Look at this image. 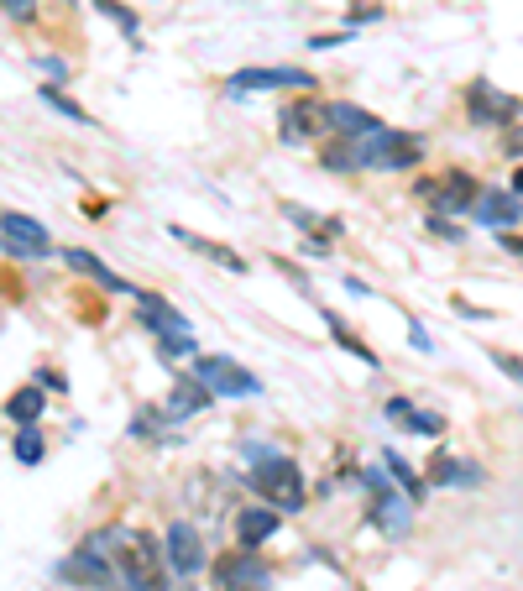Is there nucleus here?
Segmentation results:
<instances>
[{"label": "nucleus", "instance_id": "nucleus-1", "mask_svg": "<svg viewBox=\"0 0 523 591\" xmlns=\"http://www.w3.org/2000/svg\"><path fill=\"white\" fill-rule=\"evenodd\" d=\"M351 147H356V173H408V168H419V157H424V136L414 131H398V126H377L367 136H351Z\"/></svg>", "mask_w": 523, "mask_h": 591}, {"label": "nucleus", "instance_id": "nucleus-2", "mask_svg": "<svg viewBox=\"0 0 523 591\" xmlns=\"http://www.w3.org/2000/svg\"><path fill=\"white\" fill-rule=\"evenodd\" d=\"M246 482H252V492L262 497L267 508L278 513H299L309 497H304V471L293 456H278V450H267L262 461H252V471H246Z\"/></svg>", "mask_w": 523, "mask_h": 591}, {"label": "nucleus", "instance_id": "nucleus-3", "mask_svg": "<svg viewBox=\"0 0 523 591\" xmlns=\"http://www.w3.org/2000/svg\"><path fill=\"white\" fill-rule=\"evenodd\" d=\"M367 487H372V524L382 534H408V524H414V497L408 492H393V471L388 466H367Z\"/></svg>", "mask_w": 523, "mask_h": 591}, {"label": "nucleus", "instance_id": "nucleus-4", "mask_svg": "<svg viewBox=\"0 0 523 591\" xmlns=\"http://www.w3.org/2000/svg\"><path fill=\"white\" fill-rule=\"evenodd\" d=\"M414 194L429 204V215H461V210H471V204H476L482 184H476L466 168H450V173H440V178H419Z\"/></svg>", "mask_w": 523, "mask_h": 591}, {"label": "nucleus", "instance_id": "nucleus-5", "mask_svg": "<svg viewBox=\"0 0 523 591\" xmlns=\"http://www.w3.org/2000/svg\"><path fill=\"white\" fill-rule=\"evenodd\" d=\"M194 377L215 398H252V393H262V382L252 377V367H241V361H231V356H194Z\"/></svg>", "mask_w": 523, "mask_h": 591}, {"label": "nucleus", "instance_id": "nucleus-6", "mask_svg": "<svg viewBox=\"0 0 523 591\" xmlns=\"http://www.w3.org/2000/svg\"><path fill=\"white\" fill-rule=\"evenodd\" d=\"M0 246H6L11 257H48L53 236H48V225H42V220L21 215V210H6V215H0Z\"/></svg>", "mask_w": 523, "mask_h": 591}, {"label": "nucleus", "instance_id": "nucleus-7", "mask_svg": "<svg viewBox=\"0 0 523 591\" xmlns=\"http://www.w3.org/2000/svg\"><path fill=\"white\" fill-rule=\"evenodd\" d=\"M518 116V100L503 95V89H492L487 79H471L466 84V121L471 126H513Z\"/></svg>", "mask_w": 523, "mask_h": 591}, {"label": "nucleus", "instance_id": "nucleus-8", "mask_svg": "<svg viewBox=\"0 0 523 591\" xmlns=\"http://www.w3.org/2000/svg\"><path fill=\"white\" fill-rule=\"evenodd\" d=\"M267 565L257 560V550H241L236 555H220L215 560V591H267Z\"/></svg>", "mask_w": 523, "mask_h": 591}, {"label": "nucleus", "instance_id": "nucleus-9", "mask_svg": "<svg viewBox=\"0 0 523 591\" xmlns=\"http://www.w3.org/2000/svg\"><path fill=\"white\" fill-rule=\"evenodd\" d=\"M58 576H63V581H74V586L110 591V586H116V576H121V565H110V555H100L95 544H79V550L58 565Z\"/></svg>", "mask_w": 523, "mask_h": 591}, {"label": "nucleus", "instance_id": "nucleus-10", "mask_svg": "<svg viewBox=\"0 0 523 591\" xmlns=\"http://www.w3.org/2000/svg\"><path fill=\"white\" fill-rule=\"evenodd\" d=\"M278 126H283L278 136H283L288 147H304V142H314L320 131H330V105L304 95V100H293V105L283 110V121H278Z\"/></svg>", "mask_w": 523, "mask_h": 591}, {"label": "nucleus", "instance_id": "nucleus-11", "mask_svg": "<svg viewBox=\"0 0 523 591\" xmlns=\"http://www.w3.org/2000/svg\"><path fill=\"white\" fill-rule=\"evenodd\" d=\"M163 555H168V565H173L178 576H199V571H204V539H199V529L189 524V518L168 524V534H163Z\"/></svg>", "mask_w": 523, "mask_h": 591}, {"label": "nucleus", "instance_id": "nucleus-12", "mask_svg": "<svg viewBox=\"0 0 523 591\" xmlns=\"http://www.w3.org/2000/svg\"><path fill=\"white\" fill-rule=\"evenodd\" d=\"M246 89H314V74H304V68H241V74H231V95H246Z\"/></svg>", "mask_w": 523, "mask_h": 591}, {"label": "nucleus", "instance_id": "nucleus-13", "mask_svg": "<svg viewBox=\"0 0 523 591\" xmlns=\"http://www.w3.org/2000/svg\"><path fill=\"white\" fill-rule=\"evenodd\" d=\"M471 215L482 220V225H492V231H513V225L523 220V199L508 189H482L476 194V204H471Z\"/></svg>", "mask_w": 523, "mask_h": 591}, {"label": "nucleus", "instance_id": "nucleus-14", "mask_svg": "<svg viewBox=\"0 0 523 591\" xmlns=\"http://www.w3.org/2000/svg\"><path fill=\"white\" fill-rule=\"evenodd\" d=\"M131 299H136V309H142V325H147L152 335H189V320H184V314H178V309L163 299V293L136 288Z\"/></svg>", "mask_w": 523, "mask_h": 591}, {"label": "nucleus", "instance_id": "nucleus-15", "mask_svg": "<svg viewBox=\"0 0 523 591\" xmlns=\"http://www.w3.org/2000/svg\"><path fill=\"white\" fill-rule=\"evenodd\" d=\"M278 524H283V513L267 508V503L241 508L236 513V544H241V550H257V544H267L272 534H278Z\"/></svg>", "mask_w": 523, "mask_h": 591}, {"label": "nucleus", "instance_id": "nucleus-16", "mask_svg": "<svg viewBox=\"0 0 523 591\" xmlns=\"http://www.w3.org/2000/svg\"><path fill=\"white\" fill-rule=\"evenodd\" d=\"M210 398H215V393L204 388L194 372H184V377H173V393H168V408H163V414H168V419H194L199 408H210Z\"/></svg>", "mask_w": 523, "mask_h": 591}, {"label": "nucleus", "instance_id": "nucleus-17", "mask_svg": "<svg viewBox=\"0 0 523 591\" xmlns=\"http://www.w3.org/2000/svg\"><path fill=\"white\" fill-rule=\"evenodd\" d=\"M482 482H487V471L461 461V456H435L429 461V487H482Z\"/></svg>", "mask_w": 523, "mask_h": 591}, {"label": "nucleus", "instance_id": "nucleus-18", "mask_svg": "<svg viewBox=\"0 0 523 591\" xmlns=\"http://www.w3.org/2000/svg\"><path fill=\"white\" fill-rule=\"evenodd\" d=\"M63 262L74 267V272H84V278H95V283H100L105 293H136V288H131V283L121 278V272H110V267H105V262H100L95 252H63Z\"/></svg>", "mask_w": 523, "mask_h": 591}, {"label": "nucleus", "instance_id": "nucleus-19", "mask_svg": "<svg viewBox=\"0 0 523 591\" xmlns=\"http://www.w3.org/2000/svg\"><path fill=\"white\" fill-rule=\"evenodd\" d=\"M42 408H48V398H42V382H32V388H16V393L6 398V419H11L16 429H27V424L42 419Z\"/></svg>", "mask_w": 523, "mask_h": 591}, {"label": "nucleus", "instance_id": "nucleus-20", "mask_svg": "<svg viewBox=\"0 0 523 591\" xmlns=\"http://www.w3.org/2000/svg\"><path fill=\"white\" fill-rule=\"evenodd\" d=\"M377 126H382V121L367 116L361 105H346V100L330 105V131H335V136H367V131H377Z\"/></svg>", "mask_w": 523, "mask_h": 591}, {"label": "nucleus", "instance_id": "nucleus-21", "mask_svg": "<svg viewBox=\"0 0 523 591\" xmlns=\"http://www.w3.org/2000/svg\"><path fill=\"white\" fill-rule=\"evenodd\" d=\"M173 236L184 241V246H194L199 257H210V262H220L225 272H246V257H236L231 246H220V241H204V236H194V231H184V225H173Z\"/></svg>", "mask_w": 523, "mask_h": 591}, {"label": "nucleus", "instance_id": "nucleus-22", "mask_svg": "<svg viewBox=\"0 0 523 591\" xmlns=\"http://www.w3.org/2000/svg\"><path fill=\"white\" fill-rule=\"evenodd\" d=\"M382 466L393 471V482H398L408 497H414V503H424V497H429V476H419L414 466H408V461L398 456V450H382Z\"/></svg>", "mask_w": 523, "mask_h": 591}, {"label": "nucleus", "instance_id": "nucleus-23", "mask_svg": "<svg viewBox=\"0 0 523 591\" xmlns=\"http://www.w3.org/2000/svg\"><path fill=\"white\" fill-rule=\"evenodd\" d=\"M11 456L21 466H42V456H48V440H42V429L27 424V429H16V440H11Z\"/></svg>", "mask_w": 523, "mask_h": 591}, {"label": "nucleus", "instance_id": "nucleus-24", "mask_svg": "<svg viewBox=\"0 0 523 591\" xmlns=\"http://www.w3.org/2000/svg\"><path fill=\"white\" fill-rule=\"evenodd\" d=\"M325 325H330V335H335V346H340V351H351L356 361H367V367H377V351H372V346H361V340L351 335V325H346V320H335V314L325 309Z\"/></svg>", "mask_w": 523, "mask_h": 591}, {"label": "nucleus", "instance_id": "nucleus-25", "mask_svg": "<svg viewBox=\"0 0 523 591\" xmlns=\"http://www.w3.org/2000/svg\"><path fill=\"white\" fill-rule=\"evenodd\" d=\"M37 95H42V105H53V110H58V116H68V121H79V126H95V121H89V110H84L79 100H68V95H63V89H58V84H42V89H37Z\"/></svg>", "mask_w": 523, "mask_h": 591}, {"label": "nucleus", "instance_id": "nucleus-26", "mask_svg": "<svg viewBox=\"0 0 523 591\" xmlns=\"http://www.w3.org/2000/svg\"><path fill=\"white\" fill-rule=\"evenodd\" d=\"M320 168H330V173H356V147H351V136H335V142L320 152Z\"/></svg>", "mask_w": 523, "mask_h": 591}, {"label": "nucleus", "instance_id": "nucleus-27", "mask_svg": "<svg viewBox=\"0 0 523 591\" xmlns=\"http://www.w3.org/2000/svg\"><path fill=\"white\" fill-rule=\"evenodd\" d=\"M157 356H163V361H184V356H199V340H194V330H189V335H157Z\"/></svg>", "mask_w": 523, "mask_h": 591}, {"label": "nucleus", "instance_id": "nucleus-28", "mask_svg": "<svg viewBox=\"0 0 523 591\" xmlns=\"http://www.w3.org/2000/svg\"><path fill=\"white\" fill-rule=\"evenodd\" d=\"M487 356H492V367H497V372H503V377H513L518 388H523V356H513V351H503V346H492Z\"/></svg>", "mask_w": 523, "mask_h": 591}, {"label": "nucleus", "instance_id": "nucleus-29", "mask_svg": "<svg viewBox=\"0 0 523 591\" xmlns=\"http://www.w3.org/2000/svg\"><path fill=\"white\" fill-rule=\"evenodd\" d=\"M95 6H100V11L110 16V21H116V27H121L126 37H136V11H126L121 0H95Z\"/></svg>", "mask_w": 523, "mask_h": 591}, {"label": "nucleus", "instance_id": "nucleus-30", "mask_svg": "<svg viewBox=\"0 0 523 591\" xmlns=\"http://www.w3.org/2000/svg\"><path fill=\"white\" fill-rule=\"evenodd\" d=\"M424 225H429V231H435V236H445V241H466V225H456L450 215H429Z\"/></svg>", "mask_w": 523, "mask_h": 591}, {"label": "nucleus", "instance_id": "nucleus-31", "mask_svg": "<svg viewBox=\"0 0 523 591\" xmlns=\"http://www.w3.org/2000/svg\"><path fill=\"white\" fill-rule=\"evenodd\" d=\"M408 429H414V435H429V440H435V435H445V419H440V414H429V408H419Z\"/></svg>", "mask_w": 523, "mask_h": 591}, {"label": "nucleus", "instance_id": "nucleus-32", "mask_svg": "<svg viewBox=\"0 0 523 591\" xmlns=\"http://www.w3.org/2000/svg\"><path fill=\"white\" fill-rule=\"evenodd\" d=\"M382 414H388L393 424H403V429H408V424H414V414H419V408L408 403V398H388V403H382Z\"/></svg>", "mask_w": 523, "mask_h": 591}, {"label": "nucleus", "instance_id": "nucleus-33", "mask_svg": "<svg viewBox=\"0 0 523 591\" xmlns=\"http://www.w3.org/2000/svg\"><path fill=\"white\" fill-rule=\"evenodd\" d=\"M0 11H6L11 21H32L37 16V0H0Z\"/></svg>", "mask_w": 523, "mask_h": 591}, {"label": "nucleus", "instance_id": "nucleus-34", "mask_svg": "<svg viewBox=\"0 0 523 591\" xmlns=\"http://www.w3.org/2000/svg\"><path fill=\"white\" fill-rule=\"evenodd\" d=\"M346 42H351V32H320V37H309V48H346Z\"/></svg>", "mask_w": 523, "mask_h": 591}, {"label": "nucleus", "instance_id": "nucleus-35", "mask_svg": "<svg viewBox=\"0 0 523 591\" xmlns=\"http://www.w3.org/2000/svg\"><path fill=\"white\" fill-rule=\"evenodd\" d=\"M408 340H414V351H435V340H429V330L414 320V325H408Z\"/></svg>", "mask_w": 523, "mask_h": 591}, {"label": "nucleus", "instance_id": "nucleus-36", "mask_svg": "<svg viewBox=\"0 0 523 591\" xmlns=\"http://www.w3.org/2000/svg\"><path fill=\"white\" fill-rule=\"evenodd\" d=\"M497 241H503V252H513V257L523 262V236H513V231H497Z\"/></svg>", "mask_w": 523, "mask_h": 591}, {"label": "nucleus", "instance_id": "nucleus-37", "mask_svg": "<svg viewBox=\"0 0 523 591\" xmlns=\"http://www.w3.org/2000/svg\"><path fill=\"white\" fill-rule=\"evenodd\" d=\"M503 142H508L513 157H523V131H508V126H503Z\"/></svg>", "mask_w": 523, "mask_h": 591}, {"label": "nucleus", "instance_id": "nucleus-38", "mask_svg": "<svg viewBox=\"0 0 523 591\" xmlns=\"http://www.w3.org/2000/svg\"><path fill=\"white\" fill-rule=\"evenodd\" d=\"M37 377H42V388H48V393H63V388H68V382H63L58 372H37Z\"/></svg>", "mask_w": 523, "mask_h": 591}, {"label": "nucleus", "instance_id": "nucleus-39", "mask_svg": "<svg viewBox=\"0 0 523 591\" xmlns=\"http://www.w3.org/2000/svg\"><path fill=\"white\" fill-rule=\"evenodd\" d=\"M37 68H42V74H53V79H63V58H37Z\"/></svg>", "mask_w": 523, "mask_h": 591}, {"label": "nucleus", "instance_id": "nucleus-40", "mask_svg": "<svg viewBox=\"0 0 523 591\" xmlns=\"http://www.w3.org/2000/svg\"><path fill=\"white\" fill-rule=\"evenodd\" d=\"M382 16V6H361V11H351V21H377Z\"/></svg>", "mask_w": 523, "mask_h": 591}, {"label": "nucleus", "instance_id": "nucleus-41", "mask_svg": "<svg viewBox=\"0 0 523 591\" xmlns=\"http://www.w3.org/2000/svg\"><path fill=\"white\" fill-rule=\"evenodd\" d=\"M513 194H523V168L513 173Z\"/></svg>", "mask_w": 523, "mask_h": 591}]
</instances>
